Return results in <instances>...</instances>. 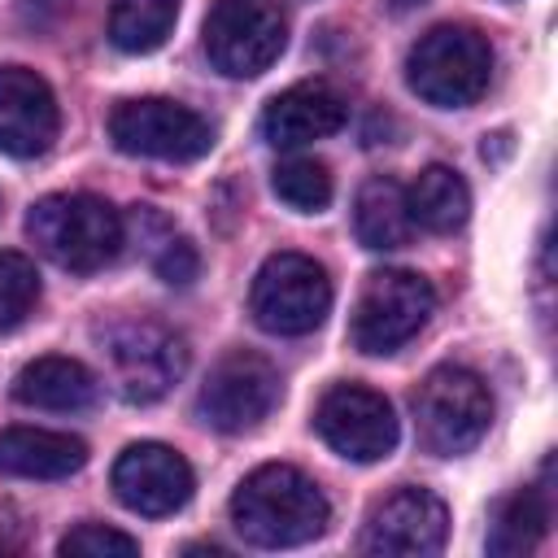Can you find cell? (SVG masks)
Returning <instances> with one entry per match:
<instances>
[{"label":"cell","mask_w":558,"mask_h":558,"mask_svg":"<svg viewBox=\"0 0 558 558\" xmlns=\"http://www.w3.org/2000/svg\"><path fill=\"white\" fill-rule=\"evenodd\" d=\"M331 519V506L323 488L288 466V462H266L240 480L231 493V523L248 545L262 549H292L314 536H323Z\"/></svg>","instance_id":"1"},{"label":"cell","mask_w":558,"mask_h":558,"mask_svg":"<svg viewBox=\"0 0 558 558\" xmlns=\"http://www.w3.org/2000/svg\"><path fill=\"white\" fill-rule=\"evenodd\" d=\"M26 235L52 266L74 270V275H92L118 257L126 227L105 196L52 192V196L31 205Z\"/></svg>","instance_id":"2"},{"label":"cell","mask_w":558,"mask_h":558,"mask_svg":"<svg viewBox=\"0 0 558 558\" xmlns=\"http://www.w3.org/2000/svg\"><path fill=\"white\" fill-rule=\"evenodd\" d=\"M493 48L475 26H432L405 57V83L436 109H466L488 92Z\"/></svg>","instance_id":"3"},{"label":"cell","mask_w":558,"mask_h":558,"mask_svg":"<svg viewBox=\"0 0 558 558\" xmlns=\"http://www.w3.org/2000/svg\"><path fill=\"white\" fill-rule=\"evenodd\" d=\"M109 366V384L122 401H161L187 371V344L153 318H113L96 331Z\"/></svg>","instance_id":"4"},{"label":"cell","mask_w":558,"mask_h":558,"mask_svg":"<svg viewBox=\"0 0 558 558\" xmlns=\"http://www.w3.org/2000/svg\"><path fill=\"white\" fill-rule=\"evenodd\" d=\"M493 423L488 384L466 366H436L414 388L418 445L436 458H458L484 440Z\"/></svg>","instance_id":"5"},{"label":"cell","mask_w":558,"mask_h":558,"mask_svg":"<svg viewBox=\"0 0 558 558\" xmlns=\"http://www.w3.org/2000/svg\"><path fill=\"white\" fill-rule=\"evenodd\" d=\"M432 310H436V288L423 275L375 270V275H366L357 305H353V323H349L353 349H362L371 357L397 353L427 327Z\"/></svg>","instance_id":"6"},{"label":"cell","mask_w":558,"mask_h":558,"mask_svg":"<svg viewBox=\"0 0 558 558\" xmlns=\"http://www.w3.org/2000/svg\"><path fill=\"white\" fill-rule=\"evenodd\" d=\"M248 310L270 336H310L331 310V279L305 253H275L253 275Z\"/></svg>","instance_id":"7"},{"label":"cell","mask_w":558,"mask_h":558,"mask_svg":"<svg viewBox=\"0 0 558 558\" xmlns=\"http://www.w3.org/2000/svg\"><path fill=\"white\" fill-rule=\"evenodd\" d=\"M288 44V17L279 0H214L205 17V52L227 78L266 74Z\"/></svg>","instance_id":"8"},{"label":"cell","mask_w":558,"mask_h":558,"mask_svg":"<svg viewBox=\"0 0 558 558\" xmlns=\"http://www.w3.org/2000/svg\"><path fill=\"white\" fill-rule=\"evenodd\" d=\"M109 135L122 153L153 161H196L214 148V126L196 109L166 96L122 100L109 113Z\"/></svg>","instance_id":"9"},{"label":"cell","mask_w":558,"mask_h":558,"mask_svg":"<svg viewBox=\"0 0 558 558\" xmlns=\"http://www.w3.org/2000/svg\"><path fill=\"white\" fill-rule=\"evenodd\" d=\"M279 397H283V379L275 362L253 349H235L201 384L196 410L214 432L235 436V432H253L279 405Z\"/></svg>","instance_id":"10"},{"label":"cell","mask_w":558,"mask_h":558,"mask_svg":"<svg viewBox=\"0 0 558 558\" xmlns=\"http://www.w3.org/2000/svg\"><path fill=\"white\" fill-rule=\"evenodd\" d=\"M318 436L349 462H379L397 445V414L384 392L366 384H336L314 410Z\"/></svg>","instance_id":"11"},{"label":"cell","mask_w":558,"mask_h":558,"mask_svg":"<svg viewBox=\"0 0 558 558\" xmlns=\"http://www.w3.org/2000/svg\"><path fill=\"white\" fill-rule=\"evenodd\" d=\"M109 484H113V497L131 514H144V519H166V514L183 510L192 488H196L187 458L170 445H157V440L126 445L113 462Z\"/></svg>","instance_id":"12"},{"label":"cell","mask_w":558,"mask_h":558,"mask_svg":"<svg viewBox=\"0 0 558 558\" xmlns=\"http://www.w3.org/2000/svg\"><path fill=\"white\" fill-rule=\"evenodd\" d=\"M449 536V510L436 493L427 488H397L388 493L362 527V549L366 554H388V558H423L436 554Z\"/></svg>","instance_id":"13"},{"label":"cell","mask_w":558,"mask_h":558,"mask_svg":"<svg viewBox=\"0 0 558 558\" xmlns=\"http://www.w3.org/2000/svg\"><path fill=\"white\" fill-rule=\"evenodd\" d=\"M61 126L52 87L26 65H0V153L39 157Z\"/></svg>","instance_id":"14"},{"label":"cell","mask_w":558,"mask_h":558,"mask_svg":"<svg viewBox=\"0 0 558 558\" xmlns=\"http://www.w3.org/2000/svg\"><path fill=\"white\" fill-rule=\"evenodd\" d=\"M344 96L327 83H292L262 109V140L270 148H301L314 140H327L344 126Z\"/></svg>","instance_id":"15"},{"label":"cell","mask_w":558,"mask_h":558,"mask_svg":"<svg viewBox=\"0 0 558 558\" xmlns=\"http://www.w3.org/2000/svg\"><path fill=\"white\" fill-rule=\"evenodd\" d=\"M100 397L96 375L74 362V357H35L17 371L13 379V401L31 405V410H52V414H74V410H92Z\"/></svg>","instance_id":"16"},{"label":"cell","mask_w":558,"mask_h":558,"mask_svg":"<svg viewBox=\"0 0 558 558\" xmlns=\"http://www.w3.org/2000/svg\"><path fill=\"white\" fill-rule=\"evenodd\" d=\"M87 445L70 432L48 427H9L0 432V466L26 480H65L83 471Z\"/></svg>","instance_id":"17"},{"label":"cell","mask_w":558,"mask_h":558,"mask_svg":"<svg viewBox=\"0 0 558 558\" xmlns=\"http://www.w3.org/2000/svg\"><path fill=\"white\" fill-rule=\"evenodd\" d=\"M353 231H357L362 248H375V253L410 244L414 218H410V205H405V187L388 174H371L357 187V201H353Z\"/></svg>","instance_id":"18"},{"label":"cell","mask_w":558,"mask_h":558,"mask_svg":"<svg viewBox=\"0 0 558 558\" xmlns=\"http://www.w3.org/2000/svg\"><path fill=\"white\" fill-rule=\"evenodd\" d=\"M405 205H410V218L414 227L423 231H436V235H449L466 222L471 214V187L458 170L449 166H427L418 170V179L410 183L405 192Z\"/></svg>","instance_id":"19"},{"label":"cell","mask_w":558,"mask_h":558,"mask_svg":"<svg viewBox=\"0 0 558 558\" xmlns=\"http://www.w3.org/2000/svg\"><path fill=\"white\" fill-rule=\"evenodd\" d=\"M549 488L532 484V488H519L514 497L501 501L497 510V523L488 532V554L497 558H523L541 545V536L549 532Z\"/></svg>","instance_id":"20"},{"label":"cell","mask_w":558,"mask_h":558,"mask_svg":"<svg viewBox=\"0 0 558 558\" xmlns=\"http://www.w3.org/2000/svg\"><path fill=\"white\" fill-rule=\"evenodd\" d=\"M174 17H179V0H113L109 39H113V48L140 57L170 39Z\"/></svg>","instance_id":"21"},{"label":"cell","mask_w":558,"mask_h":558,"mask_svg":"<svg viewBox=\"0 0 558 558\" xmlns=\"http://www.w3.org/2000/svg\"><path fill=\"white\" fill-rule=\"evenodd\" d=\"M275 196L296 214H318L331 201V170L318 157H283L270 170Z\"/></svg>","instance_id":"22"},{"label":"cell","mask_w":558,"mask_h":558,"mask_svg":"<svg viewBox=\"0 0 558 558\" xmlns=\"http://www.w3.org/2000/svg\"><path fill=\"white\" fill-rule=\"evenodd\" d=\"M39 301V270L26 253H0V331H13L26 323V314Z\"/></svg>","instance_id":"23"},{"label":"cell","mask_w":558,"mask_h":558,"mask_svg":"<svg viewBox=\"0 0 558 558\" xmlns=\"http://www.w3.org/2000/svg\"><path fill=\"white\" fill-rule=\"evenodd\" d=\"M57 549L65 558L70 554L74 558H135L140 554V541L126 536V532H118V527H109V523H78V527H70L61 536Z\"/></svg>","instance_id":"24"},{"label":"cell","mask_w":558,"mask_h":558,"mask_svg":"<svg viewBox=\"0 0 558 558\" xmlns=\"http://www.w3.org/2000/svg\"><path fill=\"white\" fill-rule=\"evenodd\" d=\"M153 270H157L166 283L187 288V283L201 275V253H196V244H192L187 235H179L174 227H166L161 240H157V248H153Z\"/></svg>","instance_id":"25"},{"label":"cell","mask_w":558,"mask_h":558,"mask_svg":"<svg viewBox=\"0 0 558 558\" xmlns=\"http://www.w3.org/2000/svg\"><path fill=\"white\" fill-rule=\"evenodd\" d=\"M418 4H427V0H388L392 13H410V9H418Z\"/></svg>","instance_id":"26"},{"label":"cell","mask_w":558,"mask_h":558,"mask_svg":"<svg viewBox=\"0 0 558 558\" xmlns=\"http://www.w3.org/2000/svg\"><path fill=\"white\" fill-rule=\"evenodd\" d=\"M26 4H35V9H61L65 0H26Z\"/></svg>","instance_id":"27"}]
</instances>
